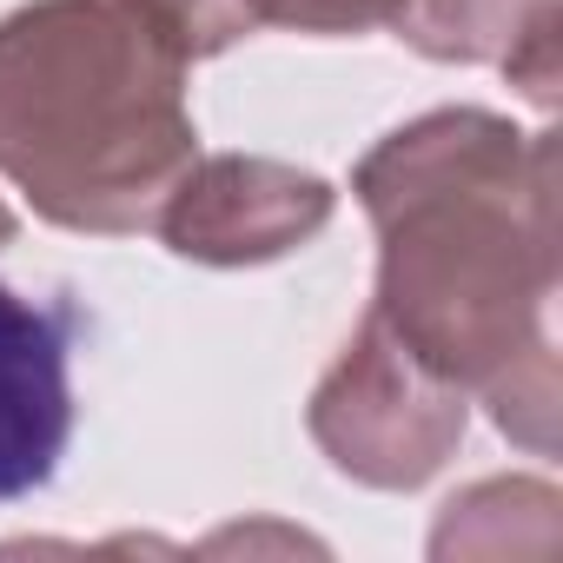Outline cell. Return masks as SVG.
I'll list each match as a JSON object with an SVG mask.
<instances>
[{
    "label": "cell",
    "mask_w": 563,
    "mask_h": 563,
    "mask_svg": "<svg viewBox=\"0 0 563 563\" xmlns=\"http://www.w3.org/2000/svg\"><path fill=\"white\" fill-rule=\"evenodd\" d=\"M543 0H391V34L444 67H497Z\"/></svg>",
    "instance_id": "8992f818"
},
{
    "label": "cell",
    "mask_w": 563,
    "mask_h": 563,
    "mask_svg": "<svg viewBox=\"0 0 563 563\" xmlns=\"http://www.w3.org/2000/svg\"><path fill=\"white\" fill-rule=\"evenodd\" d=\"M245 21L292 34H372L391 27V0H245Z\"/></svg>",
    "instance_id": "ba28073f"
},
{
    "label": "cell",
    "mask_w": 563,
    "mask_h": 563,
    "mask_svg": "<svg viewBox=\"0 0 563 563\" xmlns=\"http://www.w3.org/2000/svg\"><path fill=\"white\" fill-rule=\"evenodd\" d=\"M510 74V87L530 100V107H556V0H543V8L523 21V34L510 41V54L497 60Z\"/></svg>",
    "instance_id": "9c48e42d"
},
{
    "label": "cell",
    "mask_w": 563,
    "mask_h": 563,
    "mask_svg": "<svg viewBox=\"0 0 563 563\" xmlns=\"http://www.w3.org/2000/svg\"><path fill=\"white\" fill-rule=\"evenodd\" d=\"M80 306L0 286V504L34 497L74 438Z\"/></svg>",
    "instance_id": "5b68a950"
},
{
    "label": "cell",
    "mask_w": 563,
    "mask_h": 563,
    "mask_svg": "<svg viewBox=\"0 0 563 563\" xmlns=\"http://www.w3.org/2000/svg\"><path fill=\"white\" fill-rule=\"evenodd\" d=\"M199 159L186 60L126 0H27L0 21V179L60 232H146Z\"/></svg>",
    "instance_id": "7a4b0ae2"
},
{
    "label": "cell",
    "mask_w": 563,
    "mask_h": 563,
    "mask_svg": "<svg viewBox=\"0 0 563 563\" xmlns=\"http://www.w3.org/2000/svg\"><path fill=\"white\" fill-rule=\"evenodd\" d=\"M352 192L378 232L372 312L530 457H556V133L438 107L385 133Z\"/></svg>",
    "instance_id": "6da1fadb"
},
{
    "label": "cell",
    "mask_w": 563,
    "mask_h": 563,
    "mask_svg": "<svg viewBox=\"0 0 563 563\" xmlns=\"http://www.w3.org/2000/svg\"><path fill=\"white\" fill-rule=\"evenodd\" d=\"M126 8H133L186 67H192V60H212V54H225L232 41L252 34L245 0H126Z\"/></svg>",
    "instance_id": "52a82bcc"
},
{
    "label": "cell",
    "mask_w": 563,
    "mask_h": 563,
    "mask_svg": "<svg viewBox=\"0 0 563 563\" xmlns=\"http://www.w3.org/2000/svg\"><path fill=\"white\" fill-rule=\"evenodd\" d=\"M14 232H21V219H14V206L0 199V245H14Z\"/></svg>",
    "instance_id": "30bf717a"
},
{
    "label": "cell",
    "mask_w": 563,
    "mask_h": 563,
    "mask_svg": "<svg viewBox=\"0 0 563 563\" xmlns=\"http://www.w3.org/2000/svg\"><path fill=\"white\" fill-rule=\"evenodd\" d=\"M306 431L339 477L365 490H418L457 457L471 431V398L418 365L378 312H365L332 372L319 378Z\"/></svg>",
    "instance_id": "3957f363"
},
{
    "label": "cell",
    "mask_w": 563,
    "mask_h": 563,
    "mask_svg": "<svg viewBox=\"0 0 563 563\" xmlns=\"http://www.w3.org/2000/svg\"><path fill=\"white\" fill-rule=\"evenodd\" d=\"M339 212L332 179L292 166V159H258V153H212L179 173L166 192L153 232L192 258V265H272L299 245H312Z\"/></svg>",
    "instance_id": "277c9868"
}]
</instances>
